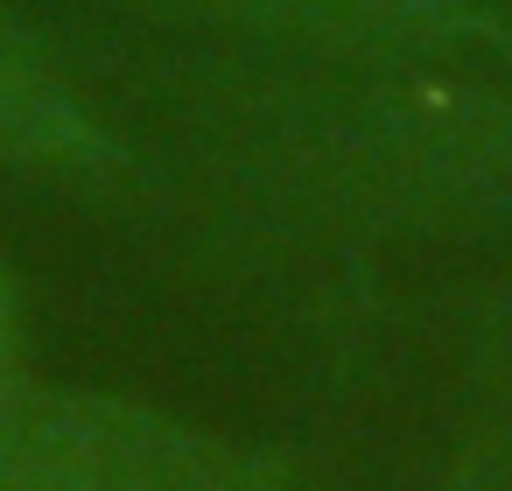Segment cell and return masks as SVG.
<instances>
[{
  "label": "cell",
  "mask_w": 512,
  "mask_h": 491,
  "mask_svg": "<svg viewBox=\"0 0 512 491\" xmlns=\"http://www.w3.org/2000/svg\"><path fill=\"white\" fill-rule=\"evenodd\" d=\"M29 379V358H22V302H15V281L0 267V407H8Z\"/></svg>",
  "instance_id": "cell-6"
},
{
  "label": "cell",
  "mask_w": 512,
  "mask_h": 491,
  "mask_svg": "<svg viewBox=\"0 0 512 491\" xmlns=\"http://www.w3.org/2000/svg\"><path fill=\"white\" fill-rule=\"evenodd\" d=\"M484 330H491L498 344H512V288H505V295H498V302L484 309Z\"/></svg>",
  "instance_id": "cell-7"
},
{
  "label": "cell",
  "mask_w": 512,
  "mask_h": 491,
  "mask_svg": "<svg viewBox=\"0 0 512 491\" xmlns=\"http://www.w3.org/2000/svg\"><path fill=\"white\" fill-rule=\"evenodd\" d=\"M162 43L344 64H484L512 71V0H99Z\"/></svg>",
  "instance_id": "cell-3"
},
{
  "label": "cell",
  "mask_w": 512,
  "mask_h": 491,
  "mask_svg": "<svg viewBox=\"0 0 512 491\" xmlns=\"http://www.w3.org/2000/svg\"><path fill=\"white\" fill-rule=\"evenodd\" d=\"M435 491H512V393L484 407L477 421H463Z\"/></svg>",
  "instance_id": "cell-5"
},
{
  "label": "cell",
  "mask_w": 512,
  "mask_h": 491,
  "mask_svg": "<svg viewBox=\"0 0 512 491\" xmlns=\"http://www.w3.org/2000/svg\"><path fill=\"white\" fill-rule=\"evenodd\" d=\"M0 491H309L302 463L85 386H36L0 407Z\"/></svg>",
  "instance_id": "cell-2"
},
{
  "label": "cell",
  "mask_w": 512,
  "mask_h": 491,
  "mask_svg": "<svg viewBox=\"0 0 512 491\" xmlns=\"http://www.w3.org/2000/svg\"><path fill=\"white\" fill-rule=\"evenodd\" d=\"M0 169L92 190L134 176V141L85 99L50 36L8 8H0Z\"/></svg>",
  "instance_id": "cell-4"
},
{
  "label": "cell",
  "mask_w": 512,
  "mask_h": 491,
  "mask_svg": "<svg viewBox=\"0 0 512 491\" xmlns=\"http://www.w3.org/2000/svg\"><path fill=\"white\" fill-rule=\"evenodd\" d=\"M134 99L232 197L393 239L512 232V71L134 50Z\"/></svg>",
  "instance_id": "cell-1"
}]
</instances>
